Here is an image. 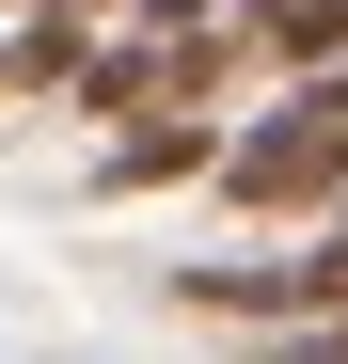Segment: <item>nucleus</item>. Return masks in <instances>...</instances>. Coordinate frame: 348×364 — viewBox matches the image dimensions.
<instances>
[{"label": "nucleus", "mask_w": 348, "mask_h": 364, "mask_svg": "<svg viewBox=\"0 0 348 364\" xmlns=\"http://www.w3.org/2000/svg\"><path fill=\"white\" fill-rule=\"evenodd\" d=\"M95 174H111V191H174V174H222V127H190V111H143V127L111 143Z\"/></svg>", "instance_id": "nucleus-2"}, {"label": "nucleus", "mask_w": 348, "mask_h": 364, "mask_svg": "<svg viewBox=\"0 0 348 364\" xmlns=\"http://www.w3.org/2000/svg\"><path fill=\"white\" fill-rule=\"evenodd\" d=\"M269 364H348V317H332V333H285Z\"/></svg>", "instance_id": "nucleus-4"}, {"label": "nucleus", "mask_w": 348, "mask_h": 364, "mask_svg": "<svg viewBox=\"0 0 348 364\" xmlns=\"http://www.w3.org/2000/svg\"><path fill=\"white\" fill-rule=\"evenodd\" d=\"M254 48H269V64H348V0H254Z\"/></svg>", "instance_id": "nucleus-3"}, {"label": "nucleus", "mask_w": 348, "mask_h": 364, "mask_svg": "<svg viewBox=\"0 0 348 364\" xmlns=\"http://www.w3.org/2000/svg\"><path fill=\"white\" fill-rule=\"evenodd\" d=\"M143 16H158V32H206V16H222V0H143Z\"/></svg>", "instance_id": "nucleus-5"}, {"label": "nucleus", "mask_w": 348, "mask_h": 364, "mask_svg": "<svg viewBox=\"0 0 348 364\" xmlns=\"http://www.w3.org/2000/svg\"><path fill=\"white\" fill-rule=\"evenodd\" d=\"M222 191H238V206H332L348 191V64L301 80L254 143H222Z\"/></svg>", "instance_id": "nucleus-1"}, {"label": "nucleus", "mask_w": 348, "mask_h": 364, "mask_svg": "<svg viewBox=\"0 0 348 364\" xmlns=\"http://www.w3.org/2000/svg\"><path fill=\"white\" fill-rule=\"evenodd\" d=\"M0 95H16V48H0Z\"/></svg>", "instance_id": "nucleus-6"}]
</instances>
